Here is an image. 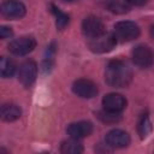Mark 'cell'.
Listing matches in <instances>:
<instances>
[{
    "instance_id": "1",
    "label": "cell",
    "mask_w": 154,
    "mask_h": 154,
    "mask_svg": "<svg viewBox=\"0 0 154 154\" xmlns=\"http://www.w3.org/2000/svg\"><path fill=\"white\" fill-rule=\"evenodd\" d=\"M132 78L130 67L122 60H112L107 64L105 70V81L108 85L114 88L126 87Z\"/></svg>"
},
{
    "instance_id": "2",
    "label": "cell",
    "mask_w": 154,
    "mask_h": 154,
    "mask_svg": "<svg viewBox=\"0 0 154 154\" xmlns=\"http://www.w3.org/2000/svg\"><path fill=\"white\" fill-rule=\"evenodd\" d=\"M138 35H140V28L134 22L122 20L114 25V36L117 41L129 42L137 38Z\"/></svg>"
},
{
    "instance_id": "3",
    "label": "cell",
    "mask_w": 154,
    "mask_h": 154,
    "mask_svg": "<svg viewBox=\"0 0 154 154\" xmlns=\"http://www.w3.org/2000/svg\"><path fill=\"white\" fill-rule=\"evenodd\" d=\"M117 43V38L114 34L103 32L96 37L89 38L88 47L94 53H107L114 48Z\"/></svg>"
},
{
    "instance_id": "4",
    "label": "cell",
    "mask_w": 154,
    "mask_h": 154,
    "mask_svg": "<svg viewBox=\"0 0 154 154\" xmlns=\"http://www.w3.org/2000/svg\"><path fill=\"white\" fill-rule=\"evenodd\" d=\"M132 61L141 69H148L154 64V53L148 46L140 45L132 51Z\"/></svg>"
},
{
    "instance_id": "5",
    "label": "cell",
    "mask_w": 154,
    "mask_h": 154,
    "mask_svg": "<svg viewBox=\"0 0 154 154\" xmlns=\"http://www.w3.org/2000/svg\"><path fill=\"white\" fill-rule=\"evenodd\" d=\"M37 76V65L34 60L28 59L23 61L18 70V79L24 87H30Z\"/></svg>"
},
{
    "instance_id": "6",
    "label": "cell",
    "mask_w": 154,
    "mask_h": 154,
    "mask_svg": "<svg viewBox=\"0 0 154 154\" xmlns=\"http://www.w3.org/2000/svg\"><path fill=\"white\" fill-rule=\"evenodd\" d=\"M36 47V41L32 36H22L10 42L8 51L14 55H25Z\"/></svg>"
},
{
    "instance_id": "7",
    "label": "cell",
    "mask_w": 154,
    "mask_h": 154,
    "mask_svg": "<svg viewBox=\"0 0 154 154\" xmlns=\"http://www.w3.org/2000/svg\"><path fill=\"white\" fill-rule=\"evenodd\" d=\"M72 91L82 99H91L97 94V87L90 79L79 78V79L73 82Z\"/></svg>"
},
{
    "instance_id": "8",
    "label": "cell",
    "mask_w": 154,
    "mask_h": 154,
    "mask_svg": "<svg viewBox=\"0 0 154 154\" xmlns=\"http://www.w3.org/2000/svg\"><path fill=\"white\" fill-rule=\"evenodd\" d=\"M82 32L88 38H93L105 32V25L100 18L95 16H88L82 22Z\"/></svg>"
},
{
    "instance_id": "9",
    "label": "cell",
    "mask_w": 154,
    "mask_h": 154,
    "mask_svg": "<svg viewBox=\"0 0 154 154\" xmlns=\"http://www.w3.org/2000/svg\"><path fill=\"white\" fill-rule=\"evenodd\" d=\"M25 6L18 0H6L1 5V14L8 19H19L25 14Z\"/></svg>"
},
{
    "instance_id": "10",
    "label": "cell",
    "mask_w": 154,
    "mask_h": 154,
    "mask_svg": "<svg viewBox=\"0 0 154 154\" xmlns=\"http://www.w3.org/2000/svg\"><path fill=\"white\" fill-rule=\"evenodd\" d=\"M105 141H106V144L112 148H124L129 146L130 136L128 132L120 129H114L106 134Z\"/></svg>"
},
{
    "instance_id": "11",
    "label": "cell",
    "mask_w": 154,
    "mask_h": 154,
    "mask_svg": "<svg viewBox=\"0 0 154 154\" xmlns=\"http://www.w3.org/2000/svg\"><path fill=\"white\" fill-rule=\"evenodd\" d=\"M67 134L70 137L72 138H76V140H82L87 136H89L93 131V124L90 122H76V123H72L67 126L66 129Z\"/></svg>"
},
{
    "instance_id": "12",
    "label": "cell",
    "mask_w": 154,
    "mask_h": 154,
    "mask_svg": "<svg viewBox=\"0 0 154 154\" xmlns=\"http://www.w3.org/2000/svg\"><path fill=\"white\" fill-rule=\"evenodd\" d=\"M102 105L105 109L113 111V112H122L126 107V99L117 93H111L103 96Z\"/></svg>"
},
{
    "instance_id": "13",
    "label": "cell",
    "mask_w": 154,
    "mask_h": 154,
    "mask_svg": "<svg viewBox=\"0 0 154 154\" xmlns=\"http://www.w3.org/2000/svg\"><path fill=\"white\" fill-rule=\"evenodd\" d=\"M22 114L20 108L14 103H4L1 106V118L5 122H14Z\"/></svg>"
},
{
    "instance_id": "14",
    "label": "cell",
    "mask_w": 154,
    "mask_h": 154,
    "mask_svg": "<svg viewBox=\"0 0 154 154\" xmlns=\"http://www.w3.org/2000/svg\"><path fill=\"white\" fill-rule=\"evenodd\" d=\"M78 141L79 140L72 137L67 141H64L60 146V152L64 154H81L83 152V147Z\"/></svg>"
},
{
    "instance_id": "15",
    "label": "cell",
    "mask_w": 154,
    "mask_h": 154,
    "mask_svg": "<svg viewBox=\"0 0 154 154\" xmlns=\"http://www.w3.org/2000/svg\"><path fill=\"white\" fill-rule=\"evenodd\" d=\"M0 72H1V76L4 78L12 77L13 73L16 72V64H14V61L12 59H10V58L2 57L1 60H0Z\"/></svg>"
},
{
    "instance_id": "16",
    "label": "cell",
    "mask_w": 154,
    "mask_h": 154,
    "mask_svg": "<svg viewBox=\"0 0 154 154\" xmlns=\"http://www.w3.org/2000/svg\"><path fill=\"white\" fill-rule=\"evenodd\" d=\"M137 131L141 138H146L150 131H152V123L149 120V117L147 113L142 114L141 118L138 119V124H137Z\"/></svg>"
},
{
    "instance_id": "17",
    "label": "cell",
    "mask_w": 154,
    "mask_h": 154,
    "mask_svg": "<svg viewBox=\"0 0 154 154\" xmlns=\"http://www.w3.org/2000/svg\"><path fill=\"white\" fill-rule=\"evenodd\" d=\"M108 10L112 12V13H116V14H123V13H126L129 12L130 10V4L126 1V0H111L107 5Z\"/></svg>"
},
{
    "instance_id": "18",
    "label": "cell",
    "mask_w": 154,
    "mask_h": 154,
    "mask_svg": "<svg viewBox=\"0 0 154 154\" xmlns=\"http://www.w3.org/2000/svg\"><path fill=\"white\" fill-rule=\"evenodd\" d=\"M51 8H52V13L55 16V25L59 30H64L65 26L69 24L70 22V18L66 13H64L61 10H59L57 6L54 5H51Z\"/></svg>"
},
{
    "instance_id": "19",
    "label": "cell",
    "mask_w": 154,
    "mask_h": 154,
    "mask_svg": "<svg viewBox=\"0 0 154 154\" xmlns=\"http://www.w3.org/2000/svg\"><path fill=\"white\" fill-rule=\"evenodd\" d=\"M97 117L103 123H117L120 119V113L108 111V109H103V111H100L97 113Z\"/></svg>"
},
{
    "instance_id": "20",
    "label": "cell",
    "mask_w": 154,
    "mask_h": 154,
    "mask_svg": "<svg viewBox=\"0 0 154 154\" xmlns=\"http://www.w3.org/2000/svg\"><path fill=\"white\" fill-rule=\"evenodd\" d=\"M10 36H12V30H11V28H8V26H1V28H0V37H1L2 40H5V38H7V37H10Z\"/></svg>"
},
{
    "instance_id": "21",
    "label": "cell",
    "mask_w": 154,
    "mask_h": 154,
    "mask_svg": "<svg viewBox=\"0 0 154 154\" xmlns=\"http://www.w3.org/2000/svg\"><path fill=\"white\" fill-rule=\"evenodd\" d=\"M130 5H134V6H143L148 0H126Z\"/></svg>"
},
{
    "instance_id": "22",
    "label": "cell",
    "mask_w": 154,
    "mask_h": 154,
    "mask_svg": "<svg viewBox=\"0 0 154 154\" xmlns=\"http://www.w3.org/2000/svg\"><path fill=\"white\" fill-rule=\"evenodd\" d=\"M150 36H152V38H154V25L150 26Z\"/></svg>"
},
{
    "instance_id": "23",
    "label": "cell",
    "mask_w": 154,
    "mask_h": 154,
    "mask_svg": "<svg viewBox=\"0 0 154 154\" xmlns=\"http://www.w3.org/2000/svg\"><path fill=\"white\" fill-rule=\"evenodd\" d=\"M61 1H65V2H72V1H76V0H61Z\"/></svg>"
}]
</instances>
